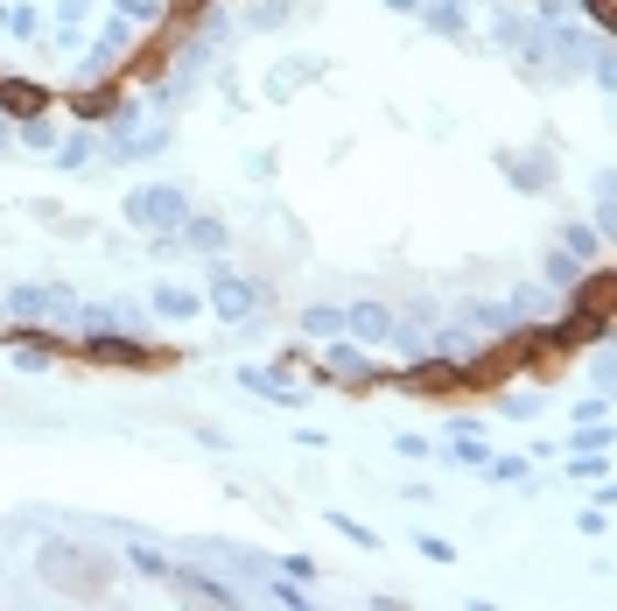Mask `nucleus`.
I'll return each mask as SVG.
<instances>
[{"label": "nucleus", "mask_w": 617, "mask_h": 611, "mask_svg": "<svg viewBox=\"0 0 617 611\" xmlns=\"http://www.w3.org/2000/svg\"><path fill=\"white\" fill-rule=\"evenodd\" d=\"M533 29H540V56H548V78H575L583 56L596 43V22L575 14L569 0H533Z\"/></svg>", "instance_id": "nucleus-1"}, {"label": "nucleus", "mask_w": 617, "mask_h": 611, "mask_svg": "<svg viewBox=\"0 0 617 611\" xmlns=\"http://www.w3.org/2000/svg\"><path fill=\"white\" fill-rule=\"evenodd\" d=\"M120 212H127L133 233H148V239H154V233H183V218L197 212V204H190V190H183V183H141V190H127Z\"/></svg>", "instance_id": "nucleus-2"}, {"label": "nucleus", "mask_w": 617, "mask_h": 611, "mask_svg": "<svg viewBox=\"0 0 617 611\" xmlns=\"http://www.w3.org/2000/svg\"><path fill=\"white\" fill-rule=\"evenodd\" d=\"M491 43L512 56L519 71H527L533 85H554L548 78V56H540V29H533V8H498L491 14Z\"/></svg>", "instance_id": "nucleus-3"}, {"label": "nucleus", "mask_w": 617, "mask_h": 611, "mask_svg": "<svg viewBox=\"0 0 617 611\" xmlns=\"http://www.w3.org/2000/svg\"><path fill=\"white\" fill-rule=\"evenodd\" d=\"M316 373L331 379V387H379V379H393V373H386L379 358H372V345H358V337H344V331H337V337H323Z\"/></svg>", "instance_id": "nucleus-4"}, {"label": "nucleus", "mask_w": 617, "mask_h": 611, "mask_svg": "<svg viewBox=\"0 0 617 611\" xmlns=\"http://www.w3.org/2000/svg\"><path fill=\"white\" fill-rule=\"evenodd\" d=\"M0 302H8V323H71L77 310V296L56 289V281H14Z\"/></svg>", "instance_id": "nucleus-5"}, {"label": "nucleus", "mask_w": 617, "mask_h": 611, "mask_svg": "<svg viewBox=\"0 0 617 611\" xmlns=\"http://www.w3.org/2000/svg\"><path fill=\"white\" fill-rule=\"evenodd\" d=\"M133 43H141V29L133 22H120V14H106L99 22V35H91L85 50H77V78H106V71H120V56H133Z\"/></svg>", "instance_id": "nucleus-6"}, {"label": "nucleus", "mask_w": 617, "mask_h": 611, "mask_svg": "<svg viewBox=\"0 0 617 611\" xmlns=\"http://www.w3.org/2000/svg\"><path fill=\"white\" fill-rule=\"evenodd\" d=\"M491 162H498V176H506L519 197H548L554 169H562V162H554V148H498Z\"/></svg>", "instance_id": "nucleus-7"}, {"label": "nucleus", "mask_w": 617, "mask_h": 611, "mask_svg": "<svg viewBox=\"0 0 617 611\" xmlns=\"http://www.w3.org/2000/svg\"><path fill=\"white\" fill-rule=\"evenodd\" d=\"M204 310L218 317V323H253V310H260V281L231 275V267H210V281H204Z\"/></svg>", "instance_id": "nucleus-8"}, {"label": "nucleus", "mask_w": 617, "mask_h": 611, "mask_svg": "<svg viewBox=\"0 0 617 611\" xmlns=\"http://www.w3.org/2000/svg\"><path fill=\"white\" fill-rule=\"evenodd\" d=\"M71 323H77V337H91V331H127V337H141V331H148V310H141V302H127V296H112V302H77Z\"/></svg>", "instance_id": "nucleus-9"}, {"label": "nucleus", "mask_w": 617, "mask_h": 611, "mask_svg": "<svg viewBox=\"0 0 617 611\" xmlns=\"http://www.w3.org/2000/svg\"><path fill=\"white\" fill-rule=\"evenodd\" d=\"M162 583H176L183 598H197V604H218V611H239L246 604V590L231 583V577H210V569H190V562H176L169 556V577Z\"/></svg>", "instance_id": "nucleus-10"}, {"label": "nucleus", "mask_w": 617, "mask_h": 611, "mask_svg": "<svg viewBox=\"0 0 617 611\" xmlns=\"http://www.w3.org/2000/svg\"><path fill=\"white\" fill-rule=\"evenodd\" d=\"M231 379H239L246 394L274 400V408H302V400H308L302 379H288V358H281V366H231Z\"/></svg>", "instance_id": "nucleus-11"}, {"label": "nucleus", "mask_w": 617, "mask_h": 611, "mask_svg": "<svg viewBox=\"0 0 617 611\" xmlns=\"http://www.w3.org/2000/svg\"><path fill=\"white\" fill-rule=\"evenodd\" d=\"M429 450H435L450 471H477V464L491 457V443H485V422H450V429H442V443H429Z\"/></svg>", "instance_id": "nucleus-12"}, {"label": "nucleus", "mask_w": 617, "mask_h": 611, "mask_svg": "<svg viewBox=\"0 0 617 611\" xmlns=\"http://www.w3.org/2000/svg\"><path fill=\"white\" fill-rule=\"evenodd\" d=\"M456 317H463V323H470V331H477V337H527V331H533V323H527V317H519V310H512V302H463V310H456Z\"/></svg>", "instance_id": "nucleus-13"}, {"label": "nucleus", "mask_w": 617, "mask_h": 611, "mask_svg": "<svg viewBox=\"0 0 617 611\" xmlns=\"http://www.w3.org/2000/svg\"><path fill=\"white\" fill-rule=\"evenodd\" d=\"M85 345V358H120V366H154V345L148 337H127V331H91L77 337Z\"/></svg>", "instance_id": "nucleus-14"}, {"label": "nucleus", "mask_w": 617, "mask_h": 611, "mask_svg": "<svg viewBox=\"0 0 617 611\" xmlns=\"http://www.w3.org/2000/svg\"><path fill=\"white\" fill-rule=\"evenodd\" d=\"M148 310L162 317V323H190V317H204V289H183V281H154V289H148Z\"/></svg>", "instance_id": "nucleus-15"}, {"label": "nucleus", "mask_w": 617, "mask_h": 611, "mask_svg": "<svg viewBox=\"0 0 617 611\" xmlns=\"http://www.w3.org/2000/svg\"><path fill=\"white\" fill-rule=\"evenodd\" d=\"M344 337L386 345V337H393V310H386V302H351V310H344Z\"/></svg>", "instance_id": "nucleus-16"}, {"label": "nucleus", "mask_w": 617, "mask_h": 611, "mask_svg": "<svg viewBox=\"0 0 617 611\" xmlns=\"http://www.w3.org/2000/svg\"><path fill=\"white\" fill-rule=\"evenodd\" d=\"M323 71H331L323 56H288V64L267 71V99H295V92H302L308 78H323Z\"/></svg>", "instance_id": "nucleus-17"}, {"label": "nucleus", "mask_w": 617, "mask_h": 611, "mask_svg": "<svg viewBox=\"0 0 617 611\" xmlns=\"http://www.w3.org/2000/svg\"><path fill=\"white\" fill-rule=\"evenodd\" d=\"M540 281H548L554 296H575V289H583V281H589V260H575L569 246H554V254L540 260Z\"/></svg>", "instance_id": "nucleus-18"}, {"label": "nucleus", "mask_w": 617, "mask_h": 611, "mask_svg": "<svg viewBox=\"0 0 617 611\" xmlns=\"http://www.w3.org/2000/svg\"><path fill=\"white\" fill-rule=\"evenodd\" d=\"M176 239H183V254H225V239H231V233H225V218H210V212H190Z\"/></svg>", "instance_id": "nucleus-19"}, {"label": "nucleus", "mask_w": 617, "mask_h": 611, "mask_svg": "<svg viewBox=\"0 0 617 611\" xmlns=\"http://www.w3.org/2000/svg\"><path fill=\"white\" fill-rule=\"evenodd\" d=\"M421 22H429V35H470V8L463 0H421Z\"/></svg>", "instance_id": "nucleus-20"}, {"label": "nucleus", "mask_w": 617, "mask_h": 611, "mask_svg": "<svg viewBox=\"0 0 617 611\" xmlns=\"http://www.w3.org/2000/svg\"><path fill=\"white\" fill-rule=\"evenodd\" d=\"M50 162L71 169V176H77V169H91V162H99V133H64V141L50 148Z\"/></svg>", "instance_id": "nucleus-21"}, {"label": "nucleus", "mask_w": 617, "mask_h": 611, "mask_svg": "<svg viewBox=\"0 0 617 611\" xmlns=\"http://www.w3.org/2000/svg\"><path fill=\"white\" fill-rule=\"evenodd\" d=\"M295 8H302V0H253V8H246V29H253V35L295 29Z\"/></svg>", "instance_id": "nucleus-22"}, {"label": "nucleus", "mask_w": 617, "mask_h": 611, "mask_svg": "<svg viewBox=\"0 0 617 611\" xmlns=\"http://www.w3.org/2000/svg\"><path fill=\"white\" fill-rule=\"evenodd\" d=\"M477 471H485L491 485H519V492H533V457H485Z\"/></svg>", "instance_id": "nucleus-23"}, {"label": "nucleus", "mask_w": 617, "mask_h": 611, "mask_svg": "<svg viewBox=\"0 0 617 611\" xmlns=\"http://www.w3.org/2000/svg\"><path fill=\"white\" fill-rule=\"evenodd\" d=\"M0 112H8V120H35V112H43V92H29L22 78H0Z\"/></svg>", "instance_id": "nucleus-24"}, {"label": "nucleus", "mask_w": 617, "mask_h": 611, "mask_svg": "<svg viewBox=\"0 0 617 611\" xmlns=\"http://www.w3.org/2000/svg\"><path fill=\"white\" fill-rule=\"evenodd\" d=\"M295 323H302V337H316V345H323V337H337V331H344V310H337V302H308Z\"/></svg>", "instance_id": "nucleus-25"}, {"label": "nucleus", "mask_w": 617, "mask_h": 611, "mask_svg": "<svg viewBox=\"0 0 617 611\" xmlns=\"http://www.w3.org/2000/svg\"><path fill=\"white\" fill-rule=\"evenodd\" d=\"M589 78H596V92H617V56H610V29H596V43H589Z\"/></svg>", "instance_id": "nucleus-26"}, {"label": "nucleus", "mask_w": 617, "mask_h": 611, "mask_svg": "<svg viewBox=\"0 0 617 611\" xmlns=\"http://www.w3.org/2000/svg\"><path fill=\"white\" fill-rule=\"evenodd\" d=\"M554 302H562V296H554L548 281H527V289H512V310L527 317V323H540V317H554Z\"/></svg>", "instance_id": "nucleus-27"}, {"label": "nucleus", "mask_w": 617, "mask_h": 611, "mask_svg": "<svg viewBox=\"0 0 617 611\" xmlns=\"http://www.w3.org/2000/svg\"><path fill=\"white\" fill-rule=\"evenodd\" d=\"M617 233V183H610V169H596V239L610 246Z\"/></svg>", "instance_id": "nucleus-28"}, {"label": "nucleus", "mask_w": 617, "mask_h": 611, "mask_svg": "<svg viewBox=\"0 0 617 611\" xmlns=\"http://www.w3.org/2000/svg\"><path fill=\"white\" fill-rule=\"evenodd\" d=\"M554 246H569V254H575V260H589V267L604 260V239H596V225H575V218L562 225V239H554Z\"/></svg>", "instance_id": "nucleus-29"}, {"label": "nucleus", "mask_w": 617, "mask_h": 611, "mask_svg": "<svg viewBox=\"0 0 617 611\" xmlns=\"http://www.w3.org/2000/svg\"><path fill=\"white\" fill-rule=\"evenodd\" d=\"M260 590H267V604H288V611H308V590H295V577H281V569H267V577H260Z\"/></svg>", "instance_id": "nucleus-30"}, {"label": "nucleus", "mask_w": 617, "mask_h": 611, "mask_svg": "<svg viewBox=\"0 0 617 611\" xmlns=\"http://www.w3.org/2000/svg\"><path fill=\"white\" fill-rule=\"evenodd\" d=\"M498 408H506V422H533V415L548 408V394H540V387H519V394L498 400Z\"/></svg>", "instance_id": "nucleus-31"}, {"label": "nucleus", "mask_w": 617, "mask_h": 611, "mask_svg": "<svg viewBox=\"0 0 617 611\" xmlns=\"http://www.w3.org/2000/svg\"><path fill=\"white\" fill-rule=\"evenodd\" d=\"M127 562L141 569V577H154V583L169 577V556H162V548H148V542H127Z\"/></svg>", "instance_id": "nucleus-32"}, {"label": "nucleus", "mask_w": 617, "mask_h": 611, "mask_svg": "<svg viewBox=\"0 0 617 611\" xmlns=\"http://www.w3.org/2000/svg\"><path fill=\"white\" fill-rule=\"evenodd\" d=\"M323 521H331V534H344L351 548H379V534L365 527V521H351V513H323Z\"/></svg>", "instance_id": "nucleus-33"}, {"label": "nucleus", "mask_w": 617, "mask_h": 611, "mask_svg": "<svg viewBox=\"0 0 617 611\" xmlns=\"http://www.w3.org/2000/svg\"><path fill=\"white\" fill-rule=\"evenodd\" d=\"M112 14L133 29H148V22H162V0H112Z\"/></svg>", "instance_id": "nucleus-34"}, {"label": "nucleus", "mask_w": 617, "mask_h": 611, "mask_svg": "<svg viewBox=\"0 0 617 611\" xmlns=\"http://www.w3.org/2000/svg\"><path fill=\"white\" fill-rule=\"evenodd\" d=\"M0 35L29 43V35H43V14H35V8H8V29H0Z\"/></svg>", "instance_id": "nucleus-35"}, {"label": "nucleus", "mask_w": 617, "mask_h": 611, "mask_svg": "<svg viewBox=\"0 0 617 611\" xmlns=\"http://www.w3.org/2000/svg\"><path fill=\"white\" fill-rule=\"evenodd\" d=\"M569 450H610V422H575Z\"/></svg>", "instance_id": "nucleus-36"}, {"label": "nucleus", "mask_w": 617, "mask_h": 611, "mask_svg": "<svg viewBox=\"0 0 617 611\" xmlns=\"http://www.w3.org/2000/svg\"><path fill=\"white\" fill-rule=\"evenodd\" d=\"M414 548H421V562H435V569H450V562H456V542H442V534H421Z\"/></svg>", "instance_id": "nucleus-37"}, {"label": "nucleus", "mask_w": 617, "mask_h": 611, "mask_svg": "<svg viewBox=\"0 0 617 611\" xmlns=\"http://www.w3.org/2000/svg\"><path fill=\"white\" fill-rule=\"evenodd\" d=\"M85 8H91V0H56V29H77V22H85Z\"/></svg>", "instance_id": "nucleus-38"}, {"label": "nucleus", "mask_w": 617, "mask_h": 611, "mask_svg": "<svg viewBox=\"0 0 617 611\" xmlns=\"http://www.w3.org/2000/svg\"><path fill=\"white\" fill-rule=\"evenodd\" d=\"M281 577H295V583H316V562H308V556H288V562H281Z\"/></svg>", "instance_id": "nucleus-39"}, {"label": "nucleus", "mask_w": 617, "mask_h": 611, "mask_svg": "<svg viewBox=\"0 0 617 611\" xmlns=\"http://www.w3.org/2000/svg\"><path fill=\"white\" fill-rule=\"evenodd\" d=\"M29 148H43V156L56 148V141H50V120H43V112H35V120H29Z\"/></svg>", "instance_id": "nucleus-40"}, {"label": "nucleus", "mask_w": 617, "mask_h": 611, "mask_svg": "<svg viewBox=\"0 0 617 611\" xmlns=\"http://www.w3.org/2000/svg\"><path fill=\"white\" fill-rule=\"evenodd\" d=\"M386 8H393V14H414V8H421V0H386Z\"/></svg>", "instance_id": "nucleus-41"}, {"label": "nucleus", "mask_w": 617, "mask_h": 611, "mask_svg": "<svg viewBox=\"0 0 617 611\" xmlns=\"http://www.w3.org/2000/svg\"><path fill=\"white\" fill-rule=\"evenodd\" d=\"M176 8H204V0H176Z\"/></svg>", "instance_id": "nucleus-42"}, {"label": "nucleus", "mask_w": 617, "mask_h": 611, "mask_svg": "<svg viewBox=\"0 0 617 611\" xmlns=\"http://www.w3.org/2000/svg\"><path fill=\"white\" fill-rule=\"evenodd\" d=\"M0 29H8V8H0Z\"/></svg>", "instance_id": "nucleus-43"}, {"label": "nucleus", "mask_w": 617, "mask_h": 611, "mask_svg": "<svg viewBox=\"0 0 617 611\" xmlns=\"http://www.w3.org/2000/svg\"><path fill=\"white\" fill-rule=\"evenodd\" d=\"M0 323H8V302H0Z\"/></svg>", "instance_id": "nucleus-44"}]
</instances>
